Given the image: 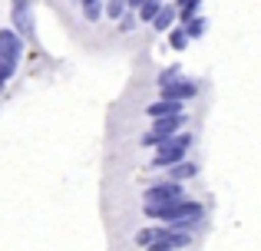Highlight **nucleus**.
Returning <instances> with one entry per match:
<instances>
[{"mask_svg": "<svg viewBox=\"0 0 261 251\" xmlns=\"http://www.w3.org/2000/svg\"><path fill=\"white\" fill-rule=\"evenodd\" d=\"M142 4H146V0H129V7H133V10H139Z\"/></svg>", "mask_w": 261, "mask_h": 251, "instance_id": "obj_20", "label": "nucleus"}, {"mask_svg": "<svg viewBox=\"0 0 261 251\" xmlns=\"http://www.w3.org/2000/svg\"><path fill=\"white\" fill-rule=\"evenodd\" d=\"M189 146H192V135H189V132H185V135H169L166 142H159V152H155L152 165H155V169H172L175 162L185 159Z\"/></svg>", "mask_w": 261, "mask_h": 251, "instance_id": "obj_3", "label": "nucleus"}, {"mask_svg": "<svg viewBox=\"0 0 261 251\" xmlns=\"http://www.w3.org/2000/svg\"><path fill=\"white\" fill-rule=\"evenodd\" d=\"M155 238H159V228H142V232L136 235V245H139V248H149Z\"/></svg>", "mask_w": 261, "mask_h": 251, "instance_id": "obj_14", "label": "nucleus"}, {"mask_svg": "<svg viewBox=\"0 0 261 251\" xmlns=\"http://www.w3.org/2000/svg\"><path fill=\"white\" fill-rule=\"evenodd\" d=\"M195 172H198V165H195V162H185V159L172 165V179H175V182H182V179H192Z\"/></svg>", "mask_w": 261, "mask_h": 251, "instance_id": "obj_11", "label": "nucleus"}, {"mask_svg": "<svg viewBox=\"0 0 261 251\" xmlns=\"http://www.w3.org/2000/svg\"><path fill=\"white\" fill-rule=\"evenodd\" d=\"M175 199H182V185H178L175 179L146 188V202H155V205H162V202H175Z\"/></svg>", "mask_w": 261, "mask_h": 251, "instance_id": "obj_6", "label": "nucleus"}, {"mask_svg": "<svg viewBox=\"0 0 261 251\" xmlns=\"http://www.w3.org/2000/svg\"><path fill=\"white\" fill-rule=\"evenodd\" d=\"M146 113H149L152 119H162V116H178V113H182V103H178V99H166V96H162V103H152Z\"/></svg>", "mask_w": 261, "mask_h": 251, "instance_id": "obj_9", "label": "nucleus"}, {"mask_svg": "<svg viewBox=\"0 0 261 251\" xmlns=\"http://www.w3.org/2000/svg\"><path fill=\"white\" fill-rule=\"evenodd\" d=\"M185 30H189V37H202V33H205V20H202V17L185 20Z\"/></svg>", "mask_w": 261, "mask_h": 251, "instance_id": "obj_16", "label": "nucleus"}, {"mask_svg": "<svg viewBox=\"0 0 261 251\" xmlns=\"http://www.w3.org/2000/svg\"><path fill=\"white\" fill-rule=\"evenodd\" d=\"M126 4H129V0H109V4H106V17L109 20H119L122 10H126Z\"/></svg>", "mask_w": 261, "mask_h": 251, "instance_id": "obj_15", "label": "nucleus"}, {"mask_svg": "<svg viewBox=\"0 0 261 251\" xmlns=\"http://www.w3.org/2000/svg\"><path fill=\"white\" fill-rule=\"evenodd\" d=\"M142 212H146L149 218L172 221V225H178V228H189V225H195V221H202L205 208L198 205V202L175 199V202H162V205H155V202H146V208H142Z\"/></svg>", "mask_w": 261, "mask_h": 251, "instance_id": "obj_1", "label": "nucleus"}, {"mask_svg": "<svg viewBox=\"0 0 261 251\" xmlns=\"http://www.w3.org/2000/svg\"><path fill=\"white\" fill-rule=\"evenodd\" d=\"M185 119H182V113H178V116H162L159 123L152 126V132H146L142 135V146H155V142H166L169 135H175V129L182 126Z\"/></svg>", "mask_w": 261, "mask_h": 251, "instance_id": "obj_5", "label": "nucleus"}, {"mask_svg": "<svg viewBox=\"0 0 261 251\" xmlns=\"http://www.w3.org/2000/svg\"><path fill=\"white\" fill-rule=\"evenodd\" d=\"M172 79H178V66H169V70L159 73V90H162V86H169Z\"/></svg>", "mask_w": 261, "mask_h": 251, "instance_id": "obj_17", "label": "nucleus"}, {"mask_svg": "<svg viewBox=\"0 0 261 251\" xmlns=\"http://www.w3.org/2000/svg\"><path fill=\"white\" fill-rule=\"evenodd\" d=\"M133 26H136V17H133V13H126V17H122V23H119V30H122V33H129Z\"/></svg>", "mask_w": 261, "mask_h": 251, "instance_id": "obj_19", "label": "nucleus"}, {"mask_svg": "<svg viewBox=\"0 0 261 251\" xmlns=\"http://www.w3.org/2000/svg\"><path fill=\"white\" fill-rule=\"evenodd\" d=\"M178 17V7H166L162 4V10L155 13V20H152V26L155 30H169V26H172V20Z\"/></svg>", "mask_w": 261, "mask_h": 251, "instance_id": "obj_10", "label": "nucleus"}, {"mask_svg": "<svg viewBox=\"0 0 261 251\" xmlns=\"http://www.w3.org/2000/svg\"><path fill=\"white\" fill-rule=\"evenodd\" d=\"M13 23L17 33H33V17H30V0H13Z\"/></svg>", "mask_w": 261, "mask_h": 251, "instance_id": "obj_8", "label": "nucleus"}, {"mask_svg": "<svg viewBox=\"0 0 261 251\" xmlns=\"http://www.w3.org/2000/svg\"><path fill=\"white\" fill-rule=\"evenodd\" d=\"M192 241L189 228H159V238L149 245V251H178Z\"/></svg>", "mask_w": 261, "mask_h": 251, "instance_id": "obj_4", "label": "nucleus"}, {"mask_svg": "<svg viewBox=\"0 0 261 251\" xmlns=\"http://www.w3.org/2000/svg\"><path fill=\"white\" fill-rule=\"evenodd\" d=\"M20 53H23V40H20V33L0 30V90H4L7 79L13 76V70H17V63H20Z\"/></svg>", "mask_w": 261, "mask_h": 251, "instance_id": "obj_2", "label": "nucleus"}, {"mask_svg": "<svg viewBox=\"0 0 261 251\" xmlns=\"http://www.w3.org/2000/svg\"><path fill=\"white\" fill-rule=\"evenodd\" d=\"M189 30H185V26H178V30H172L169 33V43H172V50H185V46H189Z\"/></svg>", "mask_w": 261, "mask_h": 251, "instance_id": "obj_12", "label": "nucleus"}, {"mask_svg": "<svg viewBox=\"0 0 261 251\" xmlns=\"http://www.w3.org/2000/svg\"><path fill=\"white\" fill-rule=\"evenodd\" d=\"M195 93H198V86L192 83V79H185V76H182V79H172L169 86H162V96H166V99H178V103L192 99Z\"/></svg>", "mask_w": 261, "mask_h": 251, "instance_id": "obj_7", "label": "nucleus"}, {"mask_svg": "<svg viewBox=\"0 0 261 251\" xmlns=\"http://www.w3.org/2000/svg\"><path fill=\"white\" fill-rule=\"evenodd\" d=\"M162 10V0H146V4L139 7V17L142 20H155V13Z\"/></svg>", "mask_w": 261, "mask_h": 251, "instance_id": "obj_13", "label": "nucleus"}, {"mask_svg": "<svg viewBox=\"0 0 261 251\" xmlns=\"http://www.w3.org/2000/svg\"><path fill=\"white\" fill-rule=\"evenodd\" d=\"M83 13H86V20H99V0H86Z\"/></svg>", "mask_w": 261, "mask_h": 251, "instance_id": "obj_18", "label": "nucleus"}]
</instances>
